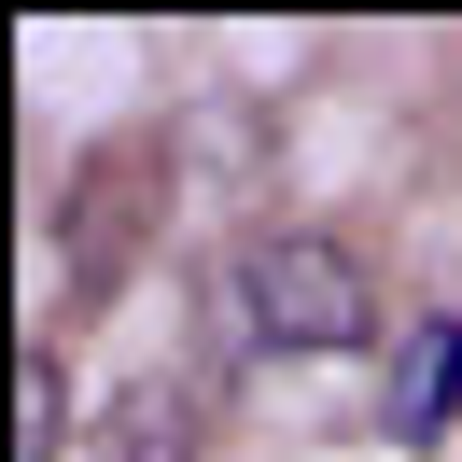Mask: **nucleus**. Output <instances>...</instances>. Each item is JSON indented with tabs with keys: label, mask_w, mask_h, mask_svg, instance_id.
<instances>
[{
	"label": "nucleus",
	"mask_w": 462,
	"mask_h": 462,
	"mask_svg": "<svg viewBox=\"0 0 462 462\" xmlns=\"http://www.w3.org/2000/svg\"><path fill=\"white\" fill-rule=\"evenodd\" d=\"M29 462H57L70 448V378H57V350H29V434H14Z\"/></svg>",
	"instance_id": "obj_4"
},
{
	"label": "nucleus",
	"mask_w": 462,
	"mask_h": 462,
	"mask_svg": "<svg viewBox=\"0 0 462 462\" xmlns=\"http://www.w3.org/2000/svg\"><path fill=\"white\" fill-rule=\"evenodd\" d=\"M98 462H197V378H126Z\"/></svg>",
	"instance_id": "obj_3"
},
{
	"label": "nucleus",
	"mask_w": 462,
	"mask_h": 462,
	"mask_svg": "<svg viewBox=\"0 0 462 462\" xmlns=\"http://www.w3.org/2000/svg\"><path fill=\"white\" fill-rule=\"evenodd\" d=\"M448 420H462V322L434 309V322H406V337H393V393H378V434H393V448H434Z\"/></svg>",
	"instance_id": "obj_2"
},
{
	"label": "nucleus",
	"mask_w": 462,
	"mask_h": 462,
	"mask_svg": "<svg viewBox=\"0 0 462 462\" xmlns=\"http://www.w3.org/2000/svg\"><path fill=\"white\" fill-rule=\"evenodd\" d=\"M365 337H378V281L350 238L281 225L210 281V350L225 365H294V350H365Z\"/></svg>",
	"instance_id": "obj_1"
}]
</instances>
